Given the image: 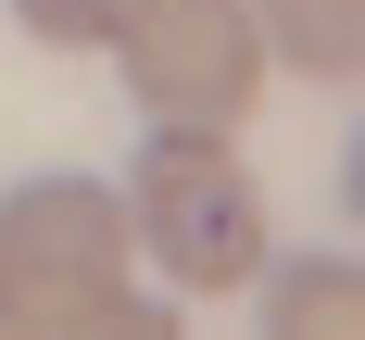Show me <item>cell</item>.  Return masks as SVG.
Masks as SVG:
<instances>
[{
	"mask_svg": "<svg viewBox=\"0 0 365 340\" xmlns=\"http://www.w3.org/2000/svg\"><path fill=\"white\" fill-rule=\"evenodd\" d=\"M13 13H26V38H51V51H113L139 0H13Z\"/></svg>",
	"mask_w": 365,
	"mask_h": 340,
	"instance_id": "cell-6",
	"label": "cell"
},
{
	"mask_svg": "<svg viewBox=\"0 0 365 340\" xmlns=\"http://www.w3.org/2000/svg\"><path fill=\"white\" fill-rule=\"evenodd\" d=\"M264 340H365V277L353 252H302L264 277Z\"/></svg>",
	"mask_w": 365,
	"mask_h": 340,
	"instance_id": "cell-4",
	"label": "cell"
},
{
	"mask_svg": "<svg viewBox=\"0 0 365 340\" xmlns=\"http://www.w3.org/2000/svg\"><path fill=\"white\" fill-rule=\"evenodd\" d=\"M126 264H139V239H126V202H113L101 177H38V189H13V202H0V340H13V328H63V315L113 302Z\"/></svg>",
	"mask_w": 365,
	"mask_h": 340,
	"instance_id": "cell-2",
	"label": "cell"
},
{
	"mask_svg": "<svg viewBox=\"0 0 365 340\" xmlns=\"http://www.w3.org/2000/svg\"><path fill=\"white\" fill-rule=\"evenodd\" d=\"M13 340H177V315L139 302V290H113V302H88V315H63V328H13Z\"/></svg>",
	"mask_w": 365,
	"mask_h": 340,
	"instance_id": "cell-7",
	"label": "cell"
},
{
	"mask_svg": "<svg viewBox=\"0 0 365 340\" xmlns=\"http://www.w3.org/2000/svg\"><path fill=\"white\" fill-rule=\"evenodd\" d=\"M126 239H139L177 290H252L264 277V189L252 164L227 151V126H164V139H139V164H126Z\"/></svg>",
	"mask_w": 365,
	"mask_h": 340,
	"instance_id": "cell-1",
	"label": "cell"
},
{
	"mask_svg": "<svg viewBox=\"0 0 365 340\" xmlns=\"http://www.w3.org/2000/svg\"><path fill=\"white\" fill-rule=\"evenodd\" d=\"M252 26H264V51H290L328 88H353V63H365V0H252Z\"/></svg>",
	"mask_w": 365,
	"mask_h": 340,
	"instance_id": "cell-5",
	"label": "cell"
},
{
	"mask_svg": "<svg viewBox=\"0 0 365 340\" xmlns=\"http://www.w3.org/2000/svg\"><path fill=\"white\" fill-rule=\"evenodd\" d=\"M113 51H126V88H139L151 126H240L264 88L252 0H139Z\"/></svg>",
	"mask_w": 365,
	"mask_h": 340,
	"instance_id": "cell-3",
	"label": "cell"
}]
</instances>
